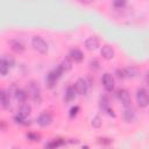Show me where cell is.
Segmentation results:
<instances>
[{
	"mask_svg": "<svg viewBox=\"0 0 149 149\" xmlns=\"http://www.w3.org/2000/svg\"><path fill=\"white\" fill-rule=\"evenodd\" d=\"M63 73H64V72H63V70L61 69V66H59V65H58L56 69L51 70V71L47 74V77H45L47 86H48L49 88L55 87V86H56V84H57V81H58V79L61 78V76H62Z\"/></svg>",
	"mask_w": 149,
	"mask_h": 149,
	"instance_id": "6da1fadb",
	"label": "cell"
},
{
	"mask_svg": "<svg viewBox=\"0 0 149 149\" xmlns=\"http://www.w3.org/2000/svg\"><path fill=\"white\" fill-rule=\"evenodd\" d=\"M28 92H29V95H30L31 100H33L35 104H41L42 97H41V88H40L38 83H36V81H34V80L30 81L29 87H28Z\"/></svg>",
	"mask_w": 149,
	"mask_h": 149,
	"instance_id": "7a4b0ae2",
	"label": "cell"
},
{
	"mask_svg": "<svg viewBox=\"0 0 149 149\" xmlns=\"http://www.w3.org/2000/svg\"><path fill=\"white\" fill-rule=\"evenodd\" d=\"M31 45L40 54H47L48 52V49H49L48 48V43L41 36H34L31 38Z\"/></svg>",
	"mask_w": 149,
	"mask_h": 149,
	"instance_id": "3957f363",
	"label": "cell"
},
{
	"mask_svg": "<svg viewBox=\"0 0 149 149\" xmlns=\"http://www.w3.org/2000/svg\"><path fill=\"white\" fill-rule=\"evenodd\" d=\"M136 102L140 107H146L149 105V94L144 88H139L136 91Z\"/></svg>",
	"mask_w": 149,
	"mask_h": 149,
	"instance_id": "277c9868",
	"label": "cell"
},
{
	"mask_svg": "<svg viewBox=\"0 0 149 149\" xmlns=\"http://www.w3.org/2000/svg\"><path fill=\"white\" fill-rule=\"evenodd\" d=\"M101 83H102L104 88H105L107 92H112V91L114 90V87H115L114 78H113V76H112L111 73H108V72H106V73L102 74V77H101Z\"/></svg>",
	"mask_w": 149,
	"mask_h": 149,
	"instance_id": "5b68a950",
	"label": "cell"
},
{
	"mask_svg": "<svg viewBox=\"0 0 149 149\" xmlns=\"http://www.w3.org/2000/svg\"><path fill=\"white\" fill-rule=\"evenodd\" d=\"M116 97H118V99L121 101V104H122L125 107L130 106V104H132V97H130V93H129L128 90H126V88H120V90H118Z\"/></svg>",
	"mask_w": 149,
	"mask_h": 149,
	"instance_id": "8992f818",
	"label": "cell"
},
{
	"mask_svg": "<svg viewBox=\"0 0 149 149\" xmlns=\"http://www.w3.org/2000/svg\"><path fill=\"white\" fill-rule=\"evenodd\" d=\"M90 85H91V84H90L86 79L79 78V79L76 81V84H74V88H76V91H77L78 94L83 95V94H86V92H87Z\"/></svg>",
	"mask_w": 149,
	"mask_h": 149,
	"instance_id": "52a82bcc",
	"label": "cell"
},
{
	"mask_svg": "<svg viewBox=\"0 0 149 149\" xmlns=\"http://www.w3.org/2000/svg\"><path fill=\"white\" fill-rule=\"evenodd\" d=\"M9 45H10V49L15 52V54H22L26 49L24 44L22 41H20L19 38H13L9 41Z\"/></svg>",
	"mask_w": 149,
	"mask_h": 149,
	"instance_id": "ba28073f",
	"label": "cell"
},
{
	"mask_svg": "<svg viewBox=\"0 0 149 149\" xmlns=\"http://www.w3.org/2000/svg\"><path fill=\"white\" fill-rule=\"evenodd\" d=\"M36 121L41 127H48V126H50L52 123V115L50 113H48V112L42 113V114H40V116L37 118Z\"/></svg>",
	"mask_w": 149,
	"mask_h": 149,
	"instance_id": "9c48e42d",
	"label": "cell"
},
{
	"mask_svg": "<svg viewBox=\"0 0 149 149\" xmlns=\"http://www.w3.org/2000/svg\"><path fill=\"white\" fill-rule=\"evenodd\" d=\"M99 44H100L99 38L95 37V36H91V37L86 38V41H85V48L87 50H90V51H93V50L98 49Z\"/></svg>",
	"mask_w": 149,
	"mask_h": 149,
	"instance_id": "30bf717a",
	"label": "cell"
},
{
	"mask_svg": "<svg viewBox=\"0 0 149 149\" xmlns=\"http://www.w3.org/2000/svg\"><path fill=\"white\" fill-rule=\"evenodd\" d=\"M69 58H70L71 61L76 62V63H80V62L84 59V55H83V52H81L79 49L73 48V49H71L70 52H69Z\"/></svg>",
	"mask_w": 149,
	"mask_h": 149,
	"instance_id": "8fae6325",
	"label": "cell"
},
{
	"mask_svg": "<svg viewBox=\"0 0 149 149\" xmlns=\"http://www.w3.org/2000/svg\"><path fill=\"white\" fill-rule=\"evenodd\" d=\"M100 52H101L102 58L106 59V61H109V59H112V58L114 57V49H113L111 45H108V44H105V45L101 48Z\"/></svg>",
	"mask_w": 149,
	"mask_h": 149,
	"instance_id": "7c38bea8",
	"label": "cell"
},
{
	"mask_svg": "<svg viewBox=\"0 0 149 149\" xmlns=\"http://www.w3.org/2000/svg\"><path fill=\"white\" fill-rule=\"evenodd\" d=\"M122 118L126 122H132L135 120V111L130 107V106H127L125 107L123 109V113H122Z\"/></svg>",
	"mask_w": 149,
	"mask_h": 149,
	"instance_id": "4fadbf2b",
	"label": "cell"
},
{
	"mask_svg": "<svg viewBox=\"0 0 149 149\" xmlns=\"http://www.w3.org/2000/svg\"><path fill=\"white\" fill-rule=\"evenodd\" d=\"M77 94H78V93H77L74 86H68V88H66V91H65V94H64V100H65L66 102H71V101L74 100V98H76Z\"/></svg>",
	"mask_w": 149,
	"mask_h": 149,
	"instance_id": "5bb4252c",
	"label": "cell"
},
{
	"mask_svg": "<svg viewBox=\"0 0 149 149\" xmlns=\"http://www.w3.org/2000/svg\"><path fill=\"white\" fill-rule=\"evenodd\" d=\"M1 106L5 109H9L10 108V95L5 90L1 91Z\"/></svg>",
	"mask_w": 149,
	"mask_h": 149,
	"instance_id": "9a60e30c",
	"label": "cell"
},
{
	"mask_svg": "<svg viewBox=\"0 0 149 149\" xmlns=\"http://www.w3.org/2000/svg\"><path fill=\"white\" fill-rule=\"evenodd\" d=\"M27 98H28V93L24 91V90H16L15 91V99L20 102V104H23L27 101Z\"/></svg>",
	"mask_w": 149,
	"mask_h": 149,
	"instance_id": "2e32d148",
	"label": "cell"
},
{
	"mask_svg": "<svg viewBox=\"0 0 149 149\" xmlns=\"http://www.w3.org/2000/svg\"><path fill=\"white\" fill-rule=\"evenodd\" d=\"M63 144H65V141L64 140H62V139H55V140H51L50 142L45 143L44 147L51 149V148H58V147H61Z\"/></svg>",
	"mask_w": 149,
	"mask_h": 149,
	"instance_id": "e0dca14e",
	"label": "cell"
},
{
	"mask_svg": "<svg viewBox=\"0 0 149 149\" xmlns=\"http://www.w3.org/2000/svg\"><path fill=\"white\" fill-rule=\"evenodd\" d=\"M30 112H31V107H30V105H28V104H22L21 105V107L19 108V114H21V115H23V116H27L28 118V115L30 114Z\"/></svg>",
	"mask_w": 149,
	"mask_h": 149,
	"instance_id": "ac0fdd59",
	"label": "cell"
},
{
	"mask_svg": "<svg viewBox=\"0 0 149 149\" xmlns=\"http://www.w3.org/2000/svg\"><path fill=\"white\" fill-rule=\"evenodd\" d=\"M9 68L10 66L5 61V58H1V61H0V74L1 76H6L8 73V71H9Z\"/></svg>",
	"mask_w": 149,
	"mask_h": 149,
	"instance_id": "d6986e66",
	"label": "cell"
},
{
	"mask_svg": "<svg viewBox=\"0 0 149 149\" xmlns=\"http://www.w3.org/2000/svg\"><path fill=\"white\" fill-rule=\"evenodd\" d=\"M100 108L105 112L109 108V99H108L107 95H101L100 97Z\"/></svg>",
	"mask_w": 149,
	"mask_h": 149,
	"instance_id": "ffe728a7",
	"label": "cell"
},
{
	"mask_svg": "<svg viewBox=\"0 0 149 149\" xmlns=\"http://www.w3.org/2000/svg\"><path fill=\"white\" fill-rule=\"evenodd\" d=\"M59 66H61V69L63 70V72H66V71L71 70V68H72V62H71L70 58H66V59H64V61L59 64Z\"/></svg>",
	"mask_w": 149,
	"mask_h": 149,
	"instance_id": "44dd1931",
	"label": "cell"
},
{
	"mask_svg": "<svg viewBox=\"0 0 149 149\" xmlns=\"http://www.w3.org/2000/svg\"><path fill=\"white\" fill-rule=\"evenodd\" d=\"M14 121H15V123H19V125H28L29 123V122H27V116H23L19 113L14 115Z\"/></svg>",
	"mask_w": 149,
	"mask_h": 149,
	"instance_id": "7402d4cb",
	"label": "cell"
},
{
	"mask_svg": "<svg viewBox=\"0 0 149 149\" xmlns=\"http://www.w3.org/2000/svg\"><path fill=\"white\" fill-rule=\"evenodd\" d=\"M26 137H27L28 140L33 141V142H38V141L41 140V135H40V134H37V133H34V132L28 133V134L26 135Z\"/></svg>",
	"mask_w": 149,
	"mask_h": 149,
	"instance_id": "603a6c76",
	"label": "cell"
},
{
	"mask_svg": "<svg viewBox=\"0 0 149 149\" xmlns=\"http://www.w3.org/2000/svg\"><path fill=\"white\" fill-rule=\"evenodd\" d=\"M91 125H92V127H93V128H100V127H101V125H102V121H101L100 116H99V115H95V116L92 119Z\"/></svg>",
	"mask_w": 149,
	"mask_h": 149,
	"instance_id": "cb8c5ba5",
	"label": "cell"
},
{
	"mask_svg": "<svg viewBox=\"0 0 149 149\" xmlns=\"http://www.w3.org/2000/svg\"><path fill=\"white\" fill-rule=\"evenodd\" d=\"M116 76H118L120 79H125V78H127V77H128V74H127V70H126V69H118V70H116Z\"/></svg>",
	"mask_w": 149,
	"mask_h": 149,
	"instance_id": "d4e9b609",
	"label": "cell"
},
{
	"mask_svg": "<svg viewBox=\"0 0 149 149\" xmlns=\"http://www.w3.org/2000/svg\"><path fill=\"white\" fill-rule=\"evenodd\" d=\"M90 68H91L92 70H98V69L100 68L99 61H98V59H92V61L90 62Z\"/></svg>",
	"mask_w": 149,
	"mask_h": 149,
	"instance_id": "484cf974",
	"label": "cell"
},
{
	"mask_svg": "<svg viewBox=\"0 0 149 149\" xmlns=\"http://www.w3.org/2000/svg\"><path fill=\"white\" fill-rule=\"evenodd\" d=\"M78 112H79V107H78V106H73V107L70 108L69 116H70V118H74V116L78 114Z\"/></svg>",
	"mask_w": 149,
	"mask_h": 149,
	"instance_id": "4316f807",
	"label": "cell"
},
{
	"mask_svg": "<svg viewBox=\"0 0 149 149\" xmlns=\"http://www.w3.org/2000/svg\"><path fill=\"white\" fill-rule=\"evenodd\" d=\"M113 5H114L116 8H122V7H125V5H126V0H114V1H113Z\"/></svg>",
	"mask_w": 149,
	"mask_h": 149,
	"instance_id": "83f0119b",
	"label": "cell"
},
{
	"mask_svg": "<svg viewBox=\"0 0 149 149\" xmlns=\"http://www.w3.org/2000/svg\"><path fill=\"white\" fill-rule=\"evenodd\" d=\"M2 58H5V61L8 63V65H9L10 68H12V66H14V63H15V61H14V58H13L12 56H7V55H6V56H3Z\"/></svg>",
	"mask_w": 149,
	"mask_h": 149,
	"instance_id": "f1b7e54d",
	"label": "cell"
},
{
	"mask_svg": "<svg viewBox=\"0 0 149 149\" xmlns=\"http://www.w3.org/2000/svg\"><path fill=\"white\" fill-rule=\"evenodd\" d=\"M6 129H7V123H6V121H1V130L2 132H6Z\"/></svg>",
	"mask_w": 149,
	"mask_h": 149,
	"instance_id": "f546056e",
	"label": "cell"
},
{
	"mask_svg": "<svg viewBox=\"0 0 149 149\" xmlns=\"http://www.w3.org/2000/svg\"><path fill=\"white\" fill-rule=\"evenodd\" d=\"M99 142H100V143H104V144H105V143L108 144V143H111V140H109V139H99Z\"/></svg>",
	"mask_w": 149,
	"mask_h": 149,
	"instance_id": "4dcf8cb0",
	"label": "cell"
},
{
	"mask_svg": "<svg viewBox=\"0 0 149 149\" xmlns=\"http://www.w3.org/2000/svg\"><path fill=\"white\" fill-rule=\"evenodd\" d=\"M81 3H85V5H88V3H92L94 0H79Z\"/></svg>",
	"mask_w": 149,
	"mask_h": 149,
	"instance_id": "1f68e13d",
	"label": "cell"
},
{
	"mask_svg": "<svg viewBox=\"0 0 149 149\" xmlns=\"http://www.w3.org/2000/svg\"><path fill=\"white\" fill-rule=\"evenodd\" d=\"M146 83L149 85V72L147 73V76H146Z\"/></svg>",
	"mask_w": 149,
	"mask_h": 149,
	"instance_id": "d6a6232c",
	"label": "cell"
}]
</instances>
